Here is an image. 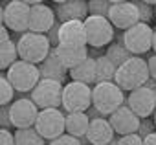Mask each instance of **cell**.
<instances>
[{
    "instance_id": "1",
    "label": "cell",
    "mask_w": 156,
    "mask_h": 145,
    "mask_svg": "<svg viewBox=\"0 0 156 145\" xmlns=\"http://www.w3.org/2000/svg\"><path fill=\"white\" fill-rule=\"evenodd\" d=\"M151 79L149 74V64L145 59L141 57H130L125 64H121L116 72V85L121 90L127 92H134L136 88H141L147 85V81Z\"/></svg>"
},
{
    "instance_id": "2",
    "label": "cell",
    "mask_w": 156,
    "mask_h": 145,
    "mask_svg": "<svg viewBox=\"0 0 156 145\" xmlns=\"http://www.w3.org/2000/svg\"><path fill=\"white\" fill-rule=\"evenodd\" d=\"M17 48H19V57L20 61L31 62V64H42L50 51L53 50L48 35H41V33H24L20 35V39L17 41Z\"/></svg>"
},
{
    "instance_id": "3",
    "label": "cell",
    "mask_w": 156,
    "mask_h": 145,
    "mask_svg": "<svg viewBox=\"0 0 156 145\" xmlns=\"http://www.w3.org/2000/svg\"><path fill=\"white\" fill-rule=\"evenodd\" d=\"M6 77L8 81L13 85V88L20 94H26V92H33L35 87L41 83V70L37 64H31V62H26V61H17L8 72H6Z\"/></svg>"
},
{
    "instance_id": "4",
    "label": "cell",
    "mask_w": 156,
    "mask_h": 145,
    "mask_svg": "<svg viewBox=\"0 0 156 145\" xmlns=\"http://www.w3.org/2000/svg\"><path fill=\"white\" fill-rule=\"evenodd\" d=\"M92 99L94 107L107 118H110L118 108L123 107L125 96L123 90L116 83H98L92 87Z\"/></svg>"
},
{
    "instance_id": "5",
    "label": "cell",
    "mask_w": 156,
    "mask_h": 145,
    "mask_svg": "<svg viewBox=\"0 0 156 145\" xmlns=\"http://www.w3.org/2000/svg\"><path fill=\"white\" fill-rule=\"evenodd\" d=\"M94 105L92 99V88L83 83L70 81L64 85L62 90V110L66 114H75V112H88Z\"/></svg>"
},
{
    "instance_id": "6",
    "label": "cell",
    "mask_w": 156,
    "mask_h": 145,
    "mask_svg": "<svg viewBox=\"0 0 156 145\" xmlns=\"http://www.w3.org/2000/svg\"><path fill=\"white\" fill-rule=\"evenodd\" d=\"M2 24L15 31V33H28L30 31V17H31V8L26 0H11L4 4L2 8Z\"/></svg>"
},
{
    "instance_id": "7",
    "label": "cell",
    "mask_w": 156,
    "mask_h": 145,
    "mask_svg": "<svg viewBox=\"0 0 156 145\" xmlns=\"http://www.w3.org/2000/svg\"><path fill=\"white\" fill-rule=\"evenodd\" d=\"M62 90H64L62 83L53 79H41V83L31 92V99L41 110L59 108L62 107Z\"/></svg>"
},
{
    "instance_id": "8",
    "label": "cell",
    "mask_w": 156,
    "mask_h": 145,
    "mask_svg": "<svg viewBox=\"0 0 156 145\" xmlns=\"http://www.w3.org/2000/svg\"><path fill=\"white\" fill-rule=\"evenodd\" d=\"M35 129L37 132L48 140V141H53L57 138H61L64 132H66V116L59 110V108H46V110H41L39 114V119L35 123Z\"/></svg>"
},
{
    "instance_id": "9",
    "label": "cell",
    "mask_w": 156,
    "mask_h": 145,
    "mask_svg": "<svg viewBox=\"0 0 156 145\" xmlns=\"http://www.w3.org/2000/svg\"><path fill=\"white\" fill-rule=\"evenodd\" d=\"M152 37H154V30L149 24L138 22L130 30L123 31V44L132 55L140 57L149 50H152Z\"/></svg>"
},
{
    "instance_id": "10",
    "label": "cell",
    "mask_w": 156,
    "mask_h": 145,
    "mask_svg": "<svg viewBox=\"0 0 156 145\" xmlns=\"http://www.w3.org/2000/svg\"><path fill=\"white\" fill-rule=\"evenodd\" d=\"M85 28H87L88 46H92L96 50L105 48L114 39V26H112V22L107 17H94V15H90L85 20Z\"/></svg>"
},
{
    "instance_id": "11",
    "label": "cell",
    "mask_w": 156,
    "mask_h": 145,
    "mask_svg": "<svg viewBox=\"0 0 156 145\" xmlns=\"http://www.w3.org/2000/svg\"><path fill=\"white\" fill-rule=\"evenodd\" d=\"M39 107L31 97H19L9 105V116L15 129H31L39 119Z\"/></svg>"
},
{
    "instance_id": "12",
    "label": "cell",
    "mask_w": 156,
    "mask_h": 145,
    "mask_svg": "<svg viewBox=\"0 0 156 145\" xmlns=\"http://www.w3.org/2000/svg\"><path fill=\"white\" fill-rule=\"evenodd\" d=\"M108 20L112 22L114 28L118 30H130L140 22V11L136 2H125V0H114L110 11H108Z\"/></svg>"
},
{
    "instance_id": "13",
    "label": "cell",
    "mask_w": 156,
    "mask_h": 145,
    "mask_svg": "<svg viewBox=\"0 0 156 145\" xmlns=\"http://www.w3.org/2000/svg\"><path fill=\"white\" fill-rule=\"evenodd\" d=\"M127 107L140 119H147V118L154 116V112H156V94H154V90L149 88V87L136 88L134 92L129 94Z\"/></svg>"
},
{
    "instance_id": "14",
    "label": "cell",
    "mask_w": 156,
    "mask_h": 145,
    "mask_svg": "<svg viewBox=\"0 0 156 145\" xmlns=\"http://www.w3.org/2000/svg\"><path fill=\"white\" fill-rule=\"evenodd\" d=\"M108 121H110L114 132H116L119 138H121V136H129V134H138L140 123H141V119H140L127 105H123L121 108H118V110L108 118Z\"/></svg>"
},
{
    "instance_id": "15",
    "label": "cell",
    "mask_w": 156,
    "mask_h": 145,
    "mask_svg": "<svg viewBox=\"0 0 156 145\" xmlns=\"http://www.w3.org/2000/svg\"><path fill=\"white\" fill-rule=\"evenodd\" d=\"M57 15L55 11L46 6V4H37L31 8V17H30V31L31 33H41V35H48V31L57 24Z\"/></svg>"
},
{
    "instance_id": "16",
    "label": "cell",
    "mask_w": 156,
    "mask_h": 145,
    "mask_svg": "<svg viewBox=\"0 0 156 145\" xmlns=\"http://www.w3.org/2000/svg\"><path fill=\"white\" fill-rule=\"evenodd\" d=\"M59 46H88L87 28L83 20H72L61 24Z\"/></svg>"
},
{
    "instance_id": "17",
    "label": "cell",
    "mask_w": 156,
    "mask_h": 145,
    "mask_svg": "<svg viewBox=\"0 0 156 145\" xmlns=\"http://www.w3.org/2000/svg\"><path fill=\"white\" fill-rule=\"evenodd\" d=\"M57 20L61 24L72 22V20H87L90 17L88 13V2L83 0H64V2H57Z\"/></svg>"
},
{
    "instance_id": "18",
    "label": "cell",
    "mask_w": 156,
    "mask_h": 145,
    "mask_svg": "<svg viewBox=\"0 0 156 145\" xmlns=\"http://www.w3.org/2000/svg\"><path fill=\"white\" fill-rule=\"evenodd\" d=\"M39 70H41V77H42V79H53V81H59V83H62V85H66L64 81H66V77L70 76V70L61 62V59H59L55 48L50 51L48 59H46L42 64H39Z\"/></svg>"
},
{
    "instance_id": "19",
    "label": "cell",
    "mask_w": 156,
    "mask_h": 145,
    "mask_svg": "<svg viewBox=\"0 0 156 145\" xmlns=\"http://www.w3.org/2000/svg\"><path fill=\"white\" fill-rule=\"evenodd\" d=\"M114 129L110 125V121L107 118H99V119H92L88 132H87V140L90 141V145H108L114 140Z\"/></svg>"
},
{
    "instance_id": "20",
    "label": "cell",
    "mask_w": 156,
    "mask_h": 145,
    "mask_svg": "<svg viewBox=\"0 0 156 145\" xmlns=\"http://www.w3.org/2000/svg\"><path fill=\"white\" fill-rule=\"evenodd\" d=\"M61 62L68 68V70H73L79 64H83L90 53H88V48L87 46H57L55 48Z\"/></svg>"
},
{
    "instance_id": "21",
    "label": "cell",
    "mask_w": 156,
    "mask_h": 145,
    "mask_svg": "<svg viewBox=\"0 0 156 145\" xmlns=\"http://www.w3.org/2000/svg\"><path fill=\"white\" fill-rule=\"evenodd\" d=\"M90 127V118L87 112H75V114H66V134L73 138H87Z\"/></svg>"
},
{
    "instance_id": "22",
    "label": "cell",
    "mask_w": 156,
    "mask_h": 145,
    "mask_svg": "<svg viewBox=\"0 0 156 145\" xmlns=\"http://www.w3.org/2000/svg\"><path fill=\"white\" fill-rule=\"evenodd\" d=\"M70 77L72 81L75 83H83V85H96V59L94 57H88L83 64H79L77 68L70 70Z\"/></svg>"
},
{
    "instance_id": "23",
    "label": "cell",
    "mask_w": 156,
    "mask_h": 145,
    "mask_svg": "<svg viewBox=\"0 0 156 145\" xmlns=\"http://www.w3.org/2000/svg\"><path fill=\"white\" fill-rule=\"evenodd\" d=\"M116 72H118V66L107 55L96 57V76H98L96 81L98 83H114L116 81Z\"/></svg>"
},
{
    "instance_id": "24",
    "label": "cell",
    "mask_w": 156,
    "mask_h": 145,
    "mask_svg": "<svg viewBox=\"0 0 156 145\" xmlns=\"http://www.w3.org/2000/svg\"><path fill=\"white\" fill-rule=\"evenodd\" d=\"M15 145H46V140L37 132L35 127L17 129L15 130Z\"/></svg>"
},
{
    "instance_id": "25",
    "label": "cell",
    "mask_w": 156,
    "mask_h": 145,
    "mask_svg": "<svg viewBox=\"0 0 156 145\" xmlns=\"http://www.w3.org/2000/svg\"><path fill=\"white\" fill-rule=\"evenodd\" d=\"M17 57H19V48L15 41L4 42L0 46V66H2V70H9L19 61Z\"/></svg>"
},
{
    "instance_id": "26",
    "label": "cell",
    "mask_w": 156,
    "mask_h": 145,
    "mask_svg": "<svg viewBox=\"0 0 156 145\" xmlns=\"http://www.w3.org/2000/svg\"><path fill=\"white\" fill-rule=\"evenodd\" d=\"M118 68L121 66V64H125L130 57H134L127 48H125V44L123 42H114V44H110L108 46V50H107V53H105Z\"/></svg>"
},
{
    "instance_id": "27",
    "label": "cell",
    "mask_w": 156,
    "mask_h": 145,
    "mask_svg": "<svg viewBox=\"0 0 156 145\" xmlns=\"http://www.w3.org/2000/svg\"><path fill=\"white\" fill-rule=\"evenodd\" d=\"M13 97H15L13 85L8 81L6 76H2V77H0V105H2V107H9L13 103Z\"/></svg>"
},
{
    "instance_id": "28",
    "label": "cell",
    "mask_w": 156,
    "mask_h": 145,
    "mask_svg": "<svg viewBox=\"0 0 156 145\" xmlns=\"http://www.w3.org/2000/svg\"><path fill=\"white\" fill-rule=\"evenodd\" d=\"M112 2L108 0H90L88 2V13L94 17H107L108 19V11H110Z\"/></svg>"
},
{
    "instance_id": "29",
    "label": "cell",
    "mask_w": 156,
    "mask_h": 145,
    "mask_svg": "<svg viewBox=\"0 0 156 145\" xmlns=\"http://www.w3.org/2000/svg\"><path fill=\"white\" fill-rule=\"evenodd\" d=\"M136 6H138V11H140V22L149 24V22L152 20V17H156V13H154L156 8L151 6L149 0H138Z\"/></svg>"
},
{
    "instance_id": "30",
    "label": "cell",
    "mask_w": 156,
    "mask_h": 145,
    "mask_svg": "<svg viewBox=\"0 0 156 145\" xmlns=\"http://www.w3.org/2000/svg\"><path fill=\"white\" fill-rule=\"evenodd\" d=\"M156 132V125H154V119H151V118H147V119H141V123H140V130H138V134L145 140V138H149L151 134H154Z\"/></svg>"
},
{
    "instance_id": "31",
    "label": "cell",
    "mask_w": 156,
    "mask_h": 145,
    "mask_svg": "<svg viewBox=\"0 0 156 145\" xmlns=\"http://www.w3.org/2000/svg\"><path fill=\"white\" fill-rule=\"evenodd\" d=\"M48 145H83V143H81L79 138H73V136H70V134H62L61 138L50 141Z\"/></svg>"
},
{
    "instance_id": "32",
    "label": "cell",
    "mask_w": 156,
    "mask_h": 145,
    "mask_svg": "<svg viewBox=\"0 0 156 145\" xmlns=\"http://www.w3.org/2000/svg\"><path fill=\"white\" fill-rule=\"evenodd\" d=\"M119 145H143V138L140 134H129L119 138Z\"/></svg>"
},
{
    "instance_id": "33",
    "label": "cell",
    "mask_w": 156,
    "mask_h": 145,
    "mask_svg": "<svg viewBox=\"0 0 156 145\" xmlns=\"http://www.w3.org/2000/svg\"><path fill=\"white\" fill-rule=\"evenodd\" d=\"M0 145H15V132L2 129L0 130Z\"/></svg>"
},
{
    "instance_id": "34",
    "label": "cell",
    "mask_w": 156,
    "mask_h": 145,
    "mask_svg": "<svg viewBox=\"0 0 156 145\" xmlns=\"http://www.w3.org/2000/svg\"><path fill=\"white\" fill-rule=\"evenodd\" d=\"M0 123H2V129H11V116H9V107H2V112H0Z\"/></svg>"
},
{
    "instance_id": "35",
    "label": "cell",
    "mask_w": 156,
    "mask_h": 145,
    "mask_svg": "<svg viewBox=\"0 0 156 145\" xmlns=\"http://www.w3.org/2000/svg\"><path fill=\"white\" fill-rule=\"evenodd\" d=\"M59 30H61V22L57 20V24L48 31V39H50V42H51V46H53V48H57V46H59Z\"/></svg>"
},
{
    "instance_id": "36",
    "label": "cell",
    "mask_w": 156,
    "mask_h": 145,
    "mask_svg": "<svg viewBox=\"0 0 156 145\" xmlns=\"http://www.w3.org/2000/svg\"><path fill=\"white\" fill-rule=\"evenodd\" d=\"M147 64H149V74H151V79H154V81H156V53L149 57Z\"/></svg>"
},
{
    "instance_id": "37",
    "label": "cell",
    "mask_w": 156,
    "mask_h": 145,
    "mask_svg": "<svg viewBox=\"0 0 156 145\" xmlns=\"http://www.w3.org/2000/svg\"><path fill=\"white\" fill-rule=\"evenodd\" d=\"M9 41H11L9 39V30L2 24V26H0V42L4 44V42H9Z\"/></svg>"
},
{
    "instance_id": "38",
    "label": "cell",
    "mask_w": 156,
    "mask_h": 145,
    "mask_svg": "<svg viewBox=\"0 0 156 145\" xmlns=\"http://www.w3.org/2000/svg\"><path fill=\"white\" fill-rule=\"evenodd\" d=\"M143 145H156V132L151 134L149 138H145V140H143Z\"/></svg>"
},
{
    "instance_id": "39",
    "label": "cell",
    "mask_w": 156,
    "mask_h": 145,
    "mask_svg": "<svg viewBox=\"0 0 156 145\" xmlns=\"http://www.w3.org/2000/svg\"><path fill=\"white\" fill-rule=\"evenodd\" d=\"M152 50L156 53V30H154V37H152Z\"/></svg>"
},
{
    "instance_id": "40",
    "label": "cell",
    "mask_w": 156,
    "mask_h": 145,
    "mask_svg": "<svg viewBox=\"0 0 156 145\" xmlns=\"http://www.w3.org/2000/svg\"><path fill=\"white\" fill-rule=\"evenodd\" d=\"M108 145H119V136H118V138H114V140H112Z\"/></svg>"
},
{
    "instance_id": "41",
    "label": "cell",
    "mask_w": 156,
    "mask_h": 145,
    "mask_svg": "<svg viewBox=\"0 0 156 145\" xmlns=\"http://www.w3.org/2000/svg\"><path fill=\"white\" fill-rule=\"evenodd\" d=\"M154 125H156V112H154Z\"/></svg>"
},
{
    "instance_id": "42",
    "label": "cell",
    "mask_w": 156,
    "mask_h": 145,
    "mask_svg": "<svg viewBox=\"0 0 156 145\" xmlns=\"http://www.w3.org/2000/svg\"><path fill=\"white\" fill-rule=\"evenodd\" d=\"M154 94H156V90H154Z\"/></svg>"
},
{
    "instance_id": "43",
    "label": "cell",
    "mask_w": 156,
    "mask_h": 145,
    "mask_svg": "<svg viewBox=\"0 0 156 145\" xmlns=\"http://www.w3.org/2000/svg\"><path fill=\"white\" fill-rule=\"evenodd\" d=\"M154 13H156V9H154Z\"/></svg>"
}]
</instances>
